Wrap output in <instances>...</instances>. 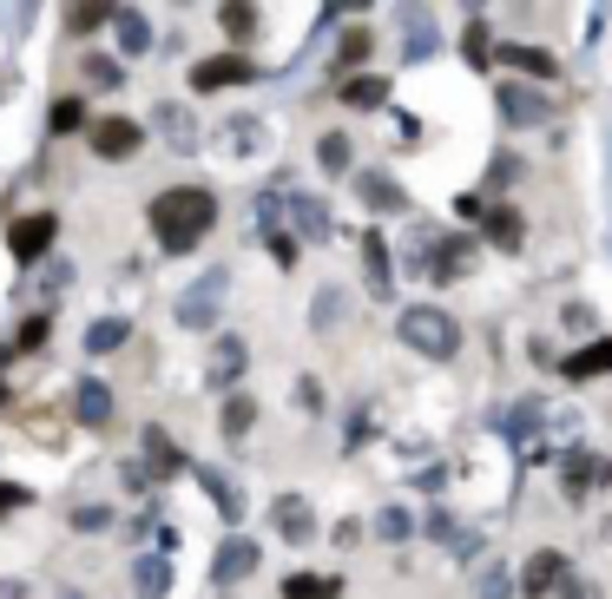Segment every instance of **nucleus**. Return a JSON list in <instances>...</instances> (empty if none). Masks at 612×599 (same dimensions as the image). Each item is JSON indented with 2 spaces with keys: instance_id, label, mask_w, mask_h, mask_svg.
I'll use <instances>...</instances> for the list:
<instances>
[{
  "instance_id": "1",
  "label": "nucleus",
  "mask_w": 612,
  "mask_h": 599,
  "mask_svg": "<svg viewBox=\"0 0 612 599\" xmlns=\"http://www.w3.org/2000/svg\"><path fill=\"white\" fill-rule=\"evenodd\" d=\"M211 224H218V198L204 185H171V191L152 198V231H158L165 251H191Z\"/></svg>"
},
{
  "instance_id": "2",
  "label": "nucleus",
  "mask_w": 612,
  "mask_h": 599,
  "mask_svg": "<svg viewBox=\"0 0 612 599\" xmlns=\"http://www.w3.org/2000/svg\"><path fill=\"white\" fill-rule=\"evenodd\" d=\"M402 343L442 363V356L461 350V330H455V317H442L435 303H415V310H402Z\"/></svg>"
},
{
  "instance_id": "3",
  "label": "nucleus",
  "mask_w": 612,
  "mask_h": 599,
  "mask_svg": "<svg viewBox=\"0 0 612 599\" xmlns=\"http://www.w3.org/2000/svg\"><path fill=\"white\" fill-rule=\"evenodd\" d=\"M224 290H231V277H224V270H204V277H198V284L178 297V323H185V330H204V323L218 317Z\"/></svg>"
},
{
  "instance_id": "4",
  "label": "nucleus",
  "mask_w": 612,
  "mask_h": 599,
  "mask_svg": "<svg viewBox=\"0 0 612 599\" xmlns=\"http://www.w3.org/2000/svg\"><path fill=\"white\" fill-rule=\"evenodd\" d=\"M547 112H554V106H547V92H541V86H521V79H508V86H501V119H508V125H541Z\"/></svg>"
},
{
  "instance_id": "5",
  "label": "nucleus",
  "mask_w": 612,
  "mask_h": 599,
  "mask_svg": "<svg viewBox=\"0 0 612 599\" xmlns=\"http://www.w3.org/2000/svg\"><path fill=\"white\" fill-rule=\"evenodd\" d=\"M53 231H59V218H53V211H26V218L7 231V244H13V257H20V264H33V257L53 244Z\"/></svg>"
},
{
  "instance_id": "6",
  "label": "nucleus",
  "mask_w": 612,
  "mask_h": 599,
  "mask_svg": "<svg viewBox=\"0 0 612 599\" xmlns=\"http://www.w3.org/2000/svg\"><path fill=\"white\" fill-rule=\"evenodd\" d=\"M244 574H257V541L231 534V541L218 547V561H211V580H218V587H237Z\"/></svg>"
},
{
  "instance_id": "7",
  "label": "nucleus",
  "mask_w": 612,
  "mask_h": 599,
  "mask_svg": "<svg viewBox=\"0 0 612 599\" xmlns=\"http://www.w3.org/2000/svg\"><path fill=\"white\" fill-rule=\"evenodd\" d=\"M251 73H257L251 59L224 53V59H198V66H191V86H198V92H218V86H237V79H251Z\"/></svg>"
},
{
  "instance_id": "8",
  "label": "nucleus",
  "mask_w": 612,
  "mask_h": 599,
  "mask_svg": "<svg viewBox=\"0 0 612 599\" xmlns=\"http://www.w3.org/2000/svg\"><path fill=\"white\" fill-rule=\"evenodd\" d=\"M560 580H567V554H554V547H541V554H534V561L521 567V594H534V599L554 594Z\"/></svg>"
},
{
  "instance_id": "9",
  "label": "nucleus",
  "mask_w": 612,
  "mask_h": 599,
  "mask_svg": "<svg viewBox=\"0 0 612 599\" xmlns=\"http://www.w3.org/2000/svg\"><path fill=\"white\" fill-rule=\"evenodd\" d=\"M270 521H277V534H283V541H297V547H303V541H316V514H310V501H297V495H283V501L270 508Z\"/></svg>"
},
{
  "instance_id": "10",
  "label": "nucleus",
  "mask_w": 612,
  "mask_h": 599,
  "mask_svg": "<svg viewBox=\"0 0 612 599\" xmlns=\"http://www.w3.org/2000/svg\"><path fill=\"white\" fill-rule=\"evenodd\" d=\"M92 152H99V158L138 152V125H132V119H99V125H92Z\"/></svg>"
},
{
  "instance_id": "11",
  "label": "nucleus",
  "mask_w": 612,
  "mask_h": 599,
  "mask_svg": "<svg viewBox=\"0 0 612 599\" xmlns=\"http://www.w3.org/2000/svg\"><path fill=\"white\" fill-rule=\"evenodd\" d=\"M132 594L138 599H165L171 594V561H165V554H145V561L132 567Z\"/></svg>"
},
{
  "instance_id": "12",
  "label": "nucleus",
  "mask_w": 612,
  "mask_h": 599,
  "mask_svg": "<svg viewBox=\"0 0 612 599\" xmlns=\"http://www.w3.org/2000/svg\"><path fill=\"white\" fill-rule=\"evenodd\" d=\"M73 415H79L86 429H105V422H112V389H105V382H79Z\"/></svg>"
},
{
  "instance_id": "13",
  "label": "nucleus",
  "mask_w": 612,
  "mask_h": 599,
  "mask_svg": "<svg viewBox=\"0 0 612 599\" xmlns=\"http://www.w3.org/2000/svg\"><path fill=\"white\" fill-rule=\"evenodd\" d=\"M356 191H363V204H376V211H409L402 185H389V178H376V171H363V178H356Z\"/></svg>"
},
{
  "instance_id": "14",
  "label": "nucleus",
  "mask_w": 612,
  "mask_h": 599,
  "mask_svg": "<svg viewBox=\"0 0 612 599\" xmlns=\"http://www.w3.org/2000/svg\"><path fill=\"white\" fill-rule=\"evenodd\" d=\"M600 369H612V343H593V350H580V356L560 363V376H574V382H593Z\"/></svg>"
},
{
  "instance_id": "15",
  "label": "nucleus",
  "mask_w": 612,
  "mask_h": 599,
  "mask_svg": "<svg viewBox=\"0 0 612 599\" xmlns=\"http://www.w3.org/2000/svg\"><path fill=\"white\" fill-rule=\"evenodd\" d=\"M145 462H152L158 475H178V468H185V455H178V442H171L165 429H145Z\"/></svg>"
},
{
  "instance_id": "16",
  "label": "nucleus",
  "mask_w": 612,
  "mask_h": 599,
  "mask_svg": "<svg viewBox=\"0 0 612 599\" xmlns=\"http://www.w3.org/2000/svg\"><path fill=\"white\" fill-rule=\"evenodd\" d=\"M112 26H119V46H125V53H145V46H152V26H145V13L119 7V13H112Z\"/></svg>"
},
{
  "instance_id": "17",
  "label": "nucleus",
  "mask_w": 612,
  "mask_h": 599,
  "mask_svg": "<svg viewBox=\"0 0 612 599\" xmlns=\"http://www.w3.org/2000/svg\"><path fill=\"white\" fill-rule=\"evenodd\" d=\"M402 26H409V59H429V53H435V20H429L422 7H409Z\"/></svg>"
},
{
  "instance_id": "18",
  "label": "nucleus",
  "mask_w": 612,
  "mask_h": 599,
  "mask_svg": "<svg viewBox=\"0 0 612 599\" xmlns=\"http://www.w3.org/2000/svg\"><path fill=\"white\" fill-rule=\"evenodd\" d=\"M343 99L369 112V106H382V99H389V79H382V73H356V79L343 86Z\"/></svg>"
},
{
  "instance_id": "19",
  "label": "nucleus",
  "mask_w": 612,
  "mask_h": 599,
  "mask_svg": "<svg viewBox=\"0 0 612 599\" xmlns=\"http://www.w3.org/2000/svg\"><path fill=\"white\" fill-rule=\"evenodd\" d=\"M363 264H369V290H376V297H389V244H382L376 231L363 237Z\"/></svg>"
},
{
  "instance_id": "20",
  "label": "nucleus",
  "mask_w": 612,
  "mask_h": 599,
  "mask_svg": "<svg viewBox=\"0 0 612 599\" xmlns=\"http://www.w3.org/2000/svg\"><path fill=\"white\" fill-rule=\"evenodd\" d=\"M290 218H297L303 237H330V211H323L316 198H290Z\"/></svg>"
},
{
  "instance_id": "21",
  "label": "nucleus",
  "mask_w": 612,
  "mask_h": 599,
  "mask_svg": "<svg viewBox=\"0 0 612 599\" xmlns=\"http://www.w3.org/2000/svg\"><path fill=\"white\" fill-rule=\"evenodd\" d=\"M125 336H132V323H125V317H105V323H92V330H86V350H92V356H105V350H119Z\"/></svg>"
},
{
  "instance_id": "22",
  "label": "nucleus",
  "mask_w": 612,
  "mask_h": 599,
  "mask_svg": "<svg viewBox=\"0 0 612 599\" xmlns=\"http://www.w3.org/2000/svg\"><path fill=\"white\" fill-rule=\"evenodd\" d=\"M488 237H494L501 251H514V244H521V211H508V204H494V211H488Z\"/></svg>"
},
{
  "instance_id": "23",
  "label": "nucleus",
  "mask_w": 612,
  "mask_h": 599,
  "mask_svg": "<svg viewBox=\"0 0 612 599\" xmlns=\"http://www.w3.org/2000/svg\"><path fill=\"white\" fill-rule=\"evenodd\" d=\"M237 369H244V343H237V336H224V343H218V356H211V382H237Z\"/></svg>"
},
{
  "instance_id": "24",
  "label": "nucleus",
  "mask_w": 612,
  "mask_h": 599,
  "mask_svg": "<svg viewBox=\"0 0 612 599\" xmlns=\"http://www.w3.org/2000/svg\"><path fill=\"white\" fill-rule=\"evenodd\" d=\"M501 59H514L521 73H541V79H554V66H560V59H547L541 46H501Z\"/></svg>"
},
{
  "instance_id": "25",
  "label": "nucleus",
  "mask_w": 612,
  "mask_h": 599,
  "mask_svg": "<svg viewBox=\"0 0 612 599\" xmlns=\"http://www.w3.org/2000/svg\"><path fill=\"white\" fill-rule=\"evenodd\" d=\"M316 158H323V171H349V132H323Z\"/></svg>"
},
{
  "instance_id": "26",
  "label": "nucleus",
  "mask_w": 612,
  "mask_h": 599,
  "mask_svg": "<svg viewBox=\"0 0 612 599\" xmlns=\"http://www.w3.org/2000/svg\"><path fill=\"white\" fill-rule=\"evenodd\" d=\"M158 132H165L171 145H191V138H198L191 119H185V106H158Z\"/></svg>"
},
{
  "instance_id": "27",
  "label": "nucleus",
  "mask_w": 612,
  "mask_h": 599,
  "mask_svg": "<svg viewBox=\"0 0 612 599\" xmlns=\"http://www.w3.org/2000/svg\"><path fill=\"white\" fill-rule=\"evenodd\" d=\"M251 422H257V402L251 396H231L224 402V435H251Z\"/></svg>"
},
{
  "instance_id": "28",
  "label": "nucleus",
  "mask_w": 612,
  "mask_h": 599,
  "mask_svg": "<svg viewBox=\"0 0 612 599\" xmlns=\"http://www.w3.org/2000/svg\"><path fill=\"white\" fill-rule=\"evenodd\" d=\"M204 495H211V501H218V514H224V521H237V488H231V481H224V475H218V468H211V475H204Z\"/></svg>"
},
{
  "instance_id": "29",
  "label": "nucleus",
  "mask_w": 612,
  "mask_h": 599,
  "mask_svg": "<svg viewBox=\"0 0 612 599\" xmlns=\"http://www.w3.org/2000/svg\"><path fill=\"white\" fill-rule=\"evenodd\" d=\"M336 59H343V66H363V59H369V26H349L343 46H336Z\"/></svg>"
},
{
  "instance_id": "30",
  "label": "nucleus",
  "mask_w": 612,
  "mask_h": 599,
  "mask_svg": "<svg viewBox=\"0 0 612 599\" xmlns=\"http://www.w3.org/2000/svg\"><path fill=\"white\" fill-rule=\"evenodd\" d=\"M376 534H382V541H409V534H415V521H409L402 508H382V514H376Z\"/></svg>"
},
{
  "instance_id": "31",
  "label": "nucleus",
  "mask_w": 612,
  "mask_h": 599,
  "mask_svg": "<svg viewBox=\"0 0 612 599\" xmlns=\"http://www.w3.org/2000/svg\"><path fill=\"white\" fill-rule=\"evenodd\" d=\"M79 125H86V106L79 99H59L53 106V132H79Z\"/></svg>"
},
{
  "instance_id": "32",
  "label": "nucleus",
  "mask_w": 612,
  "mask_h": 599,
  "mask_svg": "<svg viewBox=\"0 0 612 599\" xmlns=\"http://www.w3.org/2000/svg\"><path fill=\"white\" fill-rule=\"evenodd\" d=\"M330 587H336V580H316V574H297V580H290L283 594H290V599H330Z\"/></svg>"
},
{
  "instance_id": "33",
  "label": "nucleus",
  "mask_w": 612,
  "mask_h": 599,
  "mask_svg": "<svg viewBox=\"0 0 612 599\" xmlns=\"http://www.w3.org/2000/svg\"><path fill=\"white\" fill-rule=\"evenodd\" d=\"M251 26H257L251 7H224V33H231V40H251Z\"/></svg>"
},
{
  "instance_id": "34",
  "label": "nucleus",
  "mask_w": 612,
  "mask_h": 599,
  "mask_svg": "<svg viewBox=\"0 0 612 599\" xmlns=\"http://www.w3.org/2000/svg\"><path fill=\"white\" fill-rule=\"evenodd\" d=\"M73 528H79V534H105V528H112V508H79Z\"/></svg>"
},
{
  "instance_id": "35",
  "label": "nucleus",
  "mask_w": 612,
  "mask_h": 599,
  "mask_svg": "<svg viewBox=\"0 0 612 599\" xmlns=\"http://www.w3.org/2000/svg\"><path fill=\"white\" fill-rule=\"evenodd\" d=\"M112 13H119V7H73V20H66V26H73V33H86V26H99V20H112Z\"/></svg>"
},
{
  "instance_id": "36",
  "label": "nucleus",
  "mask_w": 612,
  "mask_h": 599,
  "mask_svg": "<svg viewBox=\"0 0 612 599\" xmlns=\"http://www.w3.org/2000/svg\"><path fill=\"white\" fill-rule=\"evenodd\" d=\"M86 79H92V86H119V66H112V59H86Z\"/></svg>"
},
{
  "instance_id": "37",
  "label": "nucleus",
  "mask_w": 612,
  "mask_h": 599,
  "mask_svg": "<svg viewBox=\"0 0 612 599\" xmlns=\"http://www.w3.org/2000/svg\"><path fill=\"white\" fill-rule=\"evenodd\" d=\"M336 310H343V297H336V290H323V297H316V330H330V323H336Z\"/></svg>"
},
{
  "instance_id": "38",
  "label": "nucleus",
  "mask_w": 612,
  "mask_h": 599,
  "mask_svg": "<svg viewBox=\"0 0 612 599\" xmlns=\"http://www.w3.org/2000/svg\"><path fill=\"white\" fill-rule=\"evenodd\" d=\"M481 599H508V574H501V567L481 574Z\"/></svg>"
},
{
  "instance_id": "39",
  "label": "nucleus",
  "mask_w": 612,
  "mask_h": 599,
  "mask_svg": "<svg viewBox=\"0 0 612 599\" xmlns=\"http://www.w3.org/2000/svg\"><path fill=\"white\" fill-rule=\"evenodd\" d=\"M488 178H494V185H514V178H521V158H494V171H488Z\"/></svg>"
},
{
  "instance_id": "40",
  "label": "nucleus",
  "mask_w": 612,
  "mask_h": 599,
  "mask_svg": "<svg viewBox=\"0 0 612 599\" xmlns=\"http://www.w3.org/2000/svg\"><path fill=\"white\" fill-rule=\"evenodd\" d=\"M20 501H26V495H20V488H7V481H0V514H7V508H20Z\"/></svg>"
},
{
  "instance_id": "41",
  "label": "nucleus",
  "mask_w": 612,
  "mask_h": 599,
  "mask_svg": "<svg viewBox=\"0 0 612 599\" xmlns=\"http://www.w3.org/2000/svg\"><path fill=\"white\" fill-rule=\"evenodd\" d=\"M0 599H26V587L20 580H0Z\"/></svg>"
},
{
  "instance_id": "42",
  "label": "nucleus",
  "mask_w": 612,
  "mask_h": 599,
  "mask_svg": "<svg viewBox=\"0 0 612 599\" xmlns=\"http://www.w3.org/2000/svg\"><path fill=\"white\" fill-rule=\"evenodd\" d=\"M567 599H593V587H587V580H574V587H567Z\"/></svg>"
},
{
  "instance_id": "43",
  "label": "nucleus",
  "mask_w": 612,
  "mask_h": 599,
  "mask_svg": "<svg viewBox=\"0 0 612 599\" xmlns=\"http://www.w3.org/2000/svg\"><path fill=\"white\" fill-rule=\"evenodd\" d=\"M0 402H7V382H0Z\"/></svg>"
}]
</instances>
